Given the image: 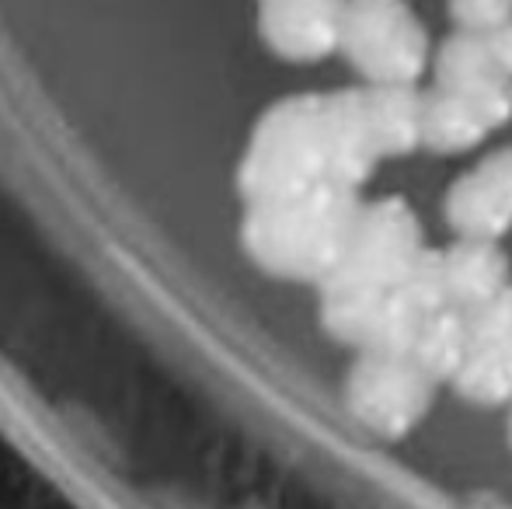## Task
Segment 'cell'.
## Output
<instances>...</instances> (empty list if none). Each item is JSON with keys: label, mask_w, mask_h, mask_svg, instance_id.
<instances>
[{"label": "cell", "mask_w": 512, "mask_h": 509, "mask_svg": "<svg viewBox=\"0 0 512 509\" xmlns=\"http://www.w3.org/2000/svg\"><path fill=\"white\" fill-rule=\"evenodd\" d=\"M356 189L324 182L283 199L248 203L241 248L262 272L293 283L321 286L342 265L359 220Z\"/></svg>", "instance_id": "obj_1"}, {"label": "cell", "mask_w": 512, "mask_h": 509, "mask_svg": "<svg viewBox=\"0 0 512 509\" xmlns=\"http://www.w3.org/2000/svg\"><path fill=\"white\" fill-rule=\"evenodd\" d=\"M324 182H338V129L331 95L283 98L258 119L251 133L237 168V192L244 203H262L297 196Z\"/></svg>", "instance_id": "obj_2"}, {"label": "cell", "mask_w": 512, "mask_h": 509, "mask_svg": "<svg viewBox=\"0 0 512 509\" xmlns=\"http://www.w3.org/2000/svg\"><path fill=\"white\" fill-rule=\"evenodd\" d=\"M439 381L411 353L363 349L342 384L349 415L380 440H405L429 415Z\"/></svg>", "instance_id": "obj_3"}, {"label": "cell", "mask_w": 512, "mask_h": 509, "mask_svg": "<svg viewBox=\"0 0 512 509\" xmlns=\"http://www.w3.org/2000/svg\"><path fill=\"white\" fill-rule=\"evenodd\" d=\"M429 314L401 286H366L349 279L321 283V328L345 346L411 353Z\"/></svg>", "instance_id": "obj_4"}, {"label": "cell", "mask_w": 512, "mask_h": 509, "mask_svg": "<svg viewBox=\"0 0 512 509\" xmlns=\"http://www.w3.org/2000/svg\"><path fill=\"white\" fill-rule=\"evenodd\" d=\"M342 53L373 84H411L425 70V28L405 0H345Z\"/></svg>", "instance_id": "obj_5"}, {"label": "cell", "mask_w": 512, "mask_h": 509, "mask_svg": "<svg viewBox=\"0 0 512 509\" xmlns=\"http://www.w3.org/2000/svg\"><path fill=\"white\" fill-rule=\"evenodd\" d=\"M422 248V231H418V220L405 199H377L359 210L349 252L328 279L401 286Z\"/></svg>", "instance_id": "obj_6"}, {"label": "cell", "mask_w": 512, "mask_h": 509, "mask_svg": "<svg viewBox=\"0 0 512 509\" xmlns=\"http://www.w3.org/2000/svg\"><path fill=\"white\" fill-rule=\"evenodd\" d=\"M258 35L290 63H314L342 49V0H265Z\"/></svg>", "instance_id": "obj_7"}, {"label": "cell", "mask_w": 512, "mask_h": 509, "mask_svg": "<svg viewBox=\"0 0 512 509\" xmlns=\"http://www.w3.org/2000/svg\"><path fill=\"white\" fill-rule=\"evenodd\" d=\"M446 220L460 238H502L512 227V150L485 157L446 192Z\"/></svg>", "instance_id": "obj_8"}, {"label": "cell", "mask_w": 512, "mask_h": 509, "mask_svg": "<svg viewBox=\"0 0 512 509\" xmlns=\"http://www.w3.org/2000/svg\"><path fill=\"white\" fill-rule=\"evenodd\" d=\"M443 258L453 307L471 311L509 286V258L492 238H460Z\"/></svg>", "instance_id": "obj_9"}, {"label": "cell", "mask_w": 512, "mask_h": 509, "mask_svg": "<svg viewBox=\"0 0 512 509\" xmlns=\"http://www.w3.org/2000/svg\"><path fill=\"white\" fill-rule=\"evenodd\" d=\"M363 95L380 154H408L422 143V95L411 84H373Z\"/></svg>", "instance_id": "obj_10"}, {"label": "cell", "mask_w": 512, "mask_h": 509, "mask_svg": "<svg viewBox=\"0 0 512 509\" xmlns=\"http://www.w3.org/2000/svg\"><path fill=\"white\" fill-rule=\"evenodd\" d=\"M488 129L492 126L474 109L471 98L446 88L422 95V147L436 154H460L485 140Z\"/></svg>", "instance_id": "obj_11"}, {"label": "cell", "mask_w": 512, "mask_h": 509, "mask_svg": "<svg viewBox=\"0 0 512 509\" xmlns=\"http://www.w3.org/2000/svg\"><path fill=\"white\" fill-rule=\"evenodd\" d=\"M453 391L474 405H509L512 401V325L488 339H471L460 374L453 377Z\"/></svg>", "instance_id": "obj_12"}, {"label": "cell", "mask_w": 512, "mask_h": 509, "mask_svg": "<svg viewBox=\"0 0 512 509\" xmlns=\"http://www.w3.org/2000/svg\"><path fill=\"white\" fill-rule=\"evenodd\" d=\"M467 353H471V325L464 307H439L425 318L411 356L436 377L439 384H450L460 374Z\"/></svg>", "instance_id": "obj_13"}, {"label": "cell", "mask_w": 512, "mask_h": 509, "mask_svg": "<svg viewBox=\"0 0 512 509\" xmlns=\"http://www.w3.org/2000/svg\"><path fill=\"white\" fill-rule=\"evenodd\" d=\"M439 88L446 91H457L464 98L481 95L485 88H492L495 81L509 77L502 70V63L495 60L492 46H488V35L485 32H457L450 42L443 46L439 53Z\"/></svg>", "instance_id": "obj_14"}, {"label": "cell", "mask_w": 512, "mask_h": 509, "mask_svg": "<svg viewBox=\"0 0 512 509\" xmlns=\"http://www.w3.org/2000/svg\"><path fill=\"white\" fill-rule=\"evenodd\" d=\"M401 290L422 307L425 314L439 311V307H450V283H446V258L443 252H432V248H422V255L415 258L411 272L401 283Z\"/></svg>", "instance_id": "obj_15"}, {"label": "cell", "mask_w": 512, "mask_h": 509, "mask_svg": "<svg viewBox=\"0 0 512 509\" xmlns=\"http://www.w3.org/2000/svg\"><path fill=\"white\" fill-rule=\"evenodd\" d=\"M450 14L471 32H492L509 21L512 0H450Z\"/></svg>", "instance_id": "obj_16"}, {"label": "cell", "mask_w": 512, "mask_h": 509, "mask_svg": "<svg viewBox=\"0 0 512 509\" xmlns=\"http://www.w3.org/2000/svg\"><path fill=\"white\" fill-rule=\"evenodd\" d=\"M506 436H509V443H512V408H509V422H506Z\"/></svg>", "instance_id": "obj_17"}, {"label": "cell", "mask_w": 512, "mask_h": 509, "mask_svg": "<svg viewBox=\"0 0 512 509\" xmlns=\"http://www.w3.org/2000/svg\"><path fill=\"white\" fill-rule=\"evenodd\" d=\"M258 4H265V0H258Z\"/></svg>", "instance_id": "obj_18"}]
</instances>
